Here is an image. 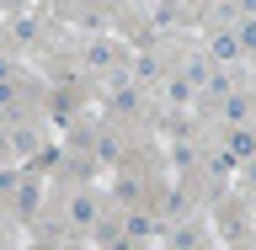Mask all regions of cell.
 Returning a JSON list of instances; mask_svg holds the SVG:
<instances>
[{"mask_svg": "<svg viewBox=\"0 0 256 250\" xmlns=\"http://www.w3.org/2000/svg\"><path fill=\"white\" fill-rule=\"evenodd\" d=\"M70 219H75V224H91V219H96L91 197H75V203H70Z\"/></svg>", "mask_w": 256, "mask_h": 250, "instance_id": "1", "label": "cell"}, {"mask_svg": "<svg viewBox=\"0 0 256 250\" xmlns=\"http://www.w3.org/2000/svg\"><path fill=\"white\" fill-rule=\"evenodd\" d=\"M240 48H256V21H246V27H240Z\"/></svg>", "mask_w": 256, "mask_h": 250, "instance_id": "2", "label": "cell"}]
</instances>
